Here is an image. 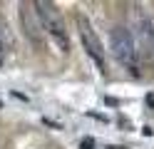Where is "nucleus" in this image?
Wrapping results in <instances>:
<instances>
[{"mask_svg": "<svg viewBox=\"0 0 154 149\" xmlns=\"http://www.w3.org/2000/svg\"><path fill=\"white\" fill-rule=\"evenodd\" d=\"M5 57H8V42H5V35L0 33V67L5 65Z\"/></svg>", "mask_w": 154, "mask_h": 149, "instance_id": "39448f33", "label": "nucleus"}, {"mask_svg": "<svg viewBox=\"0 0 154 149\" xmlns=\"http://www.w3.org/2000/svg\"><path fill=\"white\" fill-rule=\"evenodd\" d=\"M147 104H152V107H154V95H149V97H147Z\"/></svg>", "mask_w": 154, "mask_h": 149, "instance_id": "0eeeda50", "label": "nucleus"}, {"mask_svg": "<svg viewBox=\"0 0 154 149\" xmlns=\"http://www.w3.org/2000/svg\"><path fill=\"white\" fill-rule=\"evenodd\" d=\"M80 147H82V149H92V147H94V139H92V137H90V139H82Z\"/></svg>", "mask_w": 154, "mask_h": 149, "instance_id": "423d86ee", "label": "nucleus"}, {"mask_svg": "<svg viewBox=\"0 0 154 149\" xmlns=\"http://www.w3.org/2000/svg\"><path fill=\"white\" fill-rule=\"evenodd\" d=\"M109 45H112V55L114 60L132 72L134 77H139V52H137V45H134V35L127 25H117L112 27V35H109Z\"/></svg>", "mask_w": 154, "mask_h": 149, "instance_id": "f03ea898", "label": "nucleus"}, {"mask_svg": "<svg viewBox=\"0 0 154 149\" xmlns=\"http://www.w3.org/2000/svg\"><path fill=\"white\" fill-rule=\"evenodd\" d=\"M77 30H80V40H82L85 52H87L90 60L104 72V57L107 55H104V45H102L100 35H97V30L92 27V23L85 15H77Z\"/></svg>", "mask_w": 154, "mask_h": 149, "instance_id": "7ed1b4c3", "label": "nucleus"}, {"mask_svg": "<svg viewBox=\"0 0 154 149\" xmlns=\"http://www.w3.org/2000/svg\"><path fill=\"white\" fill-rule=\"evenodd\" d=\"M20 25H23L25 37L30 40L35 47H42L45 45V30L40 25V17H37L35 5H30V3H23L20 5Z\"/></svg>", "mask_w": 154, "mask_h": 149, "instance_id": "20e7f679", "label": "nucleus"}, {"mask_svg": "<svg viewBox=\"0 0 154 149\" xmlns=\"http://www.w3.org/2000/svg\"><path fill=\"white\" fill-rule=\"evenodd\" d=\"M32 5L37 10V17H40V25L45 30V35H50V40L60 47V52H70V30H67L57 5L47 3V0H37Z\"/></svg>", "mask_w": 154, "mask_h": 149, "instance_id": "f257e3e1", "label": "nucleus"}]
</instances>
